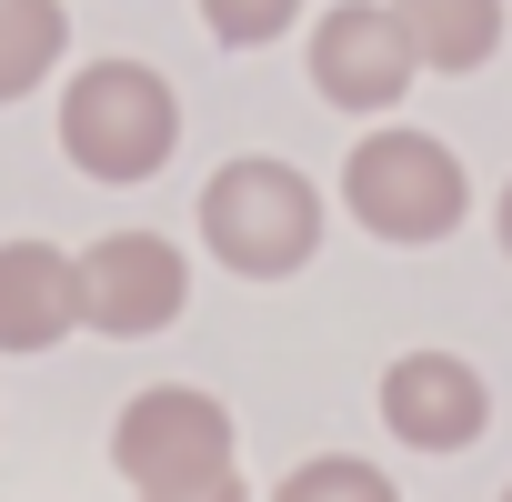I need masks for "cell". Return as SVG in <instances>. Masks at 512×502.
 <instances>
[{
  "label": "cell",
  "instance_id": "cell-9",
  "mask_svg": "<svg viewBox=\"0 0 512 502\" xmlns=\"http://www.w3.org/2000/svg\"><path fill=\"white\" fill-rule=\"evenodd\" d=\"M412 71H482L502 51V0H392Z\"/></svg>",
  "mask_w": 512,
  "mask_h": 502
},
{
  "label": "cell",
  "instance_id": "cell-13",
  "mask_svg": "<svg viewBox=\"0 0 512 502\" xmlns=\"http://www.w3.org/2000/svg\"><path fill=\"white\" fill-rule=\"evenodd\" d=\"M141 502H251L231 472H211V482H181V492H141Z\"/></svg>",
  "mask_w": 512,
  "mask_h": 502
},
{
  "label": "cell",
  "instance_id": "cell-8",
  "mask_svg": "<svg viewBox=\"0 0 512 502\" xmlns=\"http://www.w3.org/2000/svg\"><path fill=\"white\" fill-rule=\"evenodd\" d=\"M61 332H81L71 251H51V241H0V352H51Z\"/></svg>",
  "mask_w": 512,
  "mask_h": 502
},
{
  "label": "cell",
  "instance_id": "cell-6",
  "mask_svg": "<svg viewBox=\"0 0 512 502\" xmlns=\"http://www.w3.org/2000/svg\"><path fill=\"white\" fill-rule=\"evenodd\" d=\"M412 41L392 21V0H342V11L312 21V91L332 111H392L412 91Z\"/></svg>",
  "mask_w": 512,
  "mask_h": 502
},
{
  "label": "cell",
  "instance_id": "cell-12",
  "mask_svg": "<svg viewBox=\"0 0 512 502\" xmlns=\"http://www.w3.org/2000/svg\"><path fill=\"white\" fill-rule=\"evenodd\" d=\"M302 21V0H201V31L221 41V51H262V41H282Z\"/></svg>",
  "mask_w": 512,
  "mask_h": 502
},
{
  "label": "cell",
  "instance_id": "cell-3",
  "mask_svg": "<svg viewBox=\"0 0 512 502\" xmlns=\"http://www.w3.org/2000/svg\"><path fill=\"white\" fill-rule=\"evenodd\" d=\"M342 201H352V221L372 231V241H442L452 221H462V201H472V181H462V161L432 141V131H372V141H352V161H342Z\"/></svg>",
  "mask_w": 512,
  "mask_h": 502
},
{
  "label": "cell",
  "instance_id": "cell-2",
  "mask_svg": "<svg viewBox=\"0 0 512 502\" xmlns=\"http://www.w3.org/2000/svg\"><path fill=\"white\" fill-rule=\"evenodd\" d=\"M181 141V101L151 61H91L61 91V151L91 181H151Z\"/></svg>",
  "mask_w": 512,
  "mask_h": 502
},
{
  "label": "cell",
  "instance_id": "cell-4",
  "mask_svg": "<svg viewBox=\"0 0 512 502\" xmlns=\"http://www.w3.org/2000/svg\"><path fill=\"white\" fill-rule=\"evenodd\" d=\"M111 472L131 492H181V482L231 472V402H211L201 382L131 392V412L111 422Z\"/></svg>",
  "mask_w": 512,
  "mask_h": 502
},
{
  "label": "cell",
  "instance_id": "cell-7",
  "mask_svg": "<svg viewBox=\"0 0 512 502\" xmlns=\"http://www.w3.org/2000/svg\"><path fill=\"white\" fill-rule=\"evenodd\" d=\"M382 432L402 452H472L492 432V392L462 352H402L382 372Z\"/></svg>",
  "mask_w": 512,
  "mask_h": 502
},
{
  "label": "cell",
  "instance_id": "cell-10",
  "mask_svg": "<svg viewBox=\"0 0 512 502\" xmlns=\"http://www.w3.org/2000/svg\"><path fill=\"white\" fill-rule=\"evenodd\" d=\"M61 51H71V11L61 0H0V101L41 91Z\"/></svg>",
  "mask_w": 512,
  "mask_h": 502
},
{
  "label": "cell",
  "instance_id": "cell-14",
  "mask_svg": "<svg viewBox=\"0 0 512 502\" xmlns=\"http://www.w3.org/2000/svg\"><path fill=\"white\" fill-rule=\"evenodd\" d=\"M502 251H512V181H502Z\"/></svg>",
  "mask_w": 512,
  "mask_h": 502
},
{
  "label": "cell",
  "instance_id": "cell-11",
  "mask_svg": "<svg viewBox=\"0 0 512 502\" xmlns=\"http://www.w3.org/2000/svg\"><path fill=\"white\" fill-rule=\"evenodd\" d=\"M272 502H402L392 492V472L382 462H362V452H312V462H292L282 472V492Z\"/></svg>",
  "mask_w": 512,
  "mask_h": 502
},
{
  "label": "cell",
  "instance_id": "cell-15",
  "mask_svg": "<svg viewBox=\"0 0 512 502\" xmlns=\"http://www.w3.org/2000/svg\"><path fill=\"white\" fill-rule=\"evenodd\" d=\"M502 502H512V492H502Z\"/></svg>",
  "mask_w": 512,
  "mask_h": 502
},
{
  "label": "cell",
  "instance_id": "cell-5",
  "mask_svg": "<svg viewBox=\"0 0 512 502\" xmlns=\"http://www.w3.org/2000/svg\"><path fill=\"white\" fill-rule=\"evenodd\" d=\"M71 292H81V322L91 332L141 342V332H171L181 322L191 262H181V241H161V231H101L81 262H71Z\"/></svg>",
  "mask_w": 512,
  "mask_h": 502
},
{
  "label": "cell",
  "instance_id": "cell-1",
  "mask_svg": "<svg viewBox=\"0 0 512 502\" xmlns=\"http://www.w3.org/2000/svg\"><path fill=\"white\" fill-rule=\"evenodd\" d=\"M201 241H211V262L241 272V282H292L322 251V191L292 161H272V151L221 161L201 181Z\"/></svg>",
  "mask_w": 512,
  "mask_h": 502
}]
</instances>
